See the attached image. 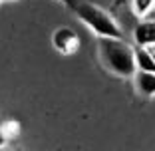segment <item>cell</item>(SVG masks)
I'll list each match as a JSON object with an SVG mask.
<instances>
[{
  "label": "cell",
  "instance_id": "obj_1",
  "mask_svg": "<svg viewBox=\"0 0 155 151\" xmlns=\"http://www.w3.org/2000/svg\"><path fill=\"white\" fill-rule=\"evenodd\" d=\"M97 48H100V56L105 68H110L114 74H117L121 78H133L135 76L137 66H135L133 48L127 46L123 40L97 38Z\"/></svg>",
  "mask_w": 155,
  "mask_h": 151
},
{
  "label": "cell",
  "instance_id": "obj_2",
  "mask_svg": "<svg viewBox=\"0 0 155 151\" xmlns=\"http://www.w3.org/2000/svg\"><path fill=\"white\" fill-rule=\"evenodd\" d=\"M76 12H78V16H80V20H82L90 30H94L100 38H115V40H121L123 38L117 22H115L107 12H104L101 8L84 2V4L76 6Z\"/></svg>",
  "mask_w": 155,
  "mask_h": 151
},
{
  "label": "cell",
  "instance_id": "obj_3",
  "mask_svg": "<svg viewBox=\"0 0 155 151\" xmlns=\"http://www.w3.org/2000/svg\"><path fill=\"white\" fill-rule=\"evenodd\" d=\"M54 46L62 54H74L80 46V40L72 28H58L54 32Z\"/></svg>",
  "mask_w": 155,
  "mask_h": 151
},
{
  "label": "cell",
  "instance_id": "obj_4",
  "mask_svg": "<svg viewBox=\"0 0 155 151\" xmlns=\"http://www.w3.org/2000/svg\"><path fill=\"white\" fill-rule=\"evenodd\" d=\"M133 38H135L137 46H153L155 44V22L153 20H145V22L137 24L135 32H133Z\"/></svg>",
  "mask_w": 155,
  "mask_h": 151
},
{
  "label": "cell",
  "instance_id": "obj_5",
  "mask_svg": "<svg viewBox=\"0 0 155 151\" xmlns=\"http://www.w3.org/2000/svg\"><path fill=\"white\" fill-rule=\"evenodd\" d=\"M133 80H135L137 92L141 94V96H145V97L155 96V74H151V72H135Z\"/></svg>",
  "mask_w": 155,
  "mask_h": 151
},
{
  "label": "cell",
  "instance_id": "obj_6",
  "mask_svg": "<svg viewBox=\"0 0 155 151\" xmlns=\"http://www.w3.org/2000/svg\"><path fill=\"white\" fill-rule=\"evenodd\" d=\"M133 56H135L137 72H151V74H155V58L149 52V48L137 46L135 50H133Z\"/></svg>",
  "mask_w": 155,
  "mask_h": 151
},
{
  "label": "cell",
  "instance_id": "obj_7",
  "mask_svg": "<svg viewBox=\"0 0 155 151\" xmlns=\"http://www.w3.org/2000/svg\"><path fill=\"white\" fill-rule=\"evenodd\" d=\"M153 8H155V0H133V10L141 18H145Z\"/></svg>",
  "mask_w": 155,
  "mask_h": 151
},
{
  "label": "cell",
  "instance_id": "obj_8",
  "mask_svg": "<svg viewBox=\"0 0 155 151\" xmlns=\"http://www.w3.org/2000/svg\"><path fill=\"white\" fill-rule=\"evenodd\" d=\"M4 143H6V133H4V129L0 127V147H4Z\"/></svg>",
  "mask_w": 155,
  "mask_h": 151
},
{
  "label": "cell",
  "instance_id": "obj_9",
  "mask_svg": "<svg viewBox=\"0 0 155 151\" xmlns=\"http://www.w3.org/2000/svg\"><path fill=\"white\" fill-rule=\"evenodd\" d=\"M145 20H153V22H155V8H153V10H151V12L145 16Z\"/></svg>",
  "mask_w": 155,
  "mask_h": 151
},
{
  "label": "cell",
  "instance_id": "obj_10",
  "mask_svg": "<svg viewBox=\"0 0 155 151\" xmlns=\"http://www.w3.org/2000/svg\"><path fill=\"white\" fill-rule=\"evenodd\" d=\"M149 52L153 54V58H155V44H153V46H149Z\"/></svg>",
  "mask_w": 155,
  "mask_h": 151
},
{
  "label": "cell",
  "instance_id": "obj_11",
  "mask_svg": "<svg viewBox=\"0 0 155 151\" xmlns=\"http://www.w3.org/2000/svg\"><path fill=\"white\" fill-rule=\"evenodd\" d=\"M0 151H6V149H4V147H0Z\"/></svg>",
  "mask_w": 155,
  "mask_h": 151
}]
</instances>
